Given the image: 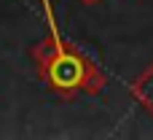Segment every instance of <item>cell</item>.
Here are the masks:
<instances>
[{
  "label": "cell",
  "mask_w": 153,
  "mask_h": 140,
  "mask_svg": "<svg viewBox=\"0 0 153 140\" xmlns=\"http://www.w3.org/2000/svg\"><path fill=\"white\" fill-rule=\"evenodd\" d=\"M54 78H56L59 84H75V81L81 78V65H78L73 57H65V59H59V62L54 65Z\"/></svg>",
  "instance_id": "6da1fadb"
}]
</instances>
